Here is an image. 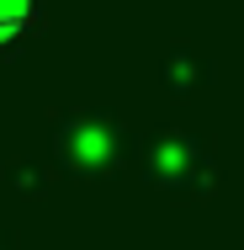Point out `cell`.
<instances>
[{
    "instance_id": "1",
    "label": "cell",
    "mask_w": 244,
    "mask_h": 250,
    "mask_svg": "<svg viewBox=\"0 0 244 250\" xmlns=\"http://www.w3.org/2000/svg\"><path fill=\"white\" fill-rule=\"evenodd\" d=\"M32 16H38V0H0V43L16 38Z\"/></svg>"
}]
</instances>
